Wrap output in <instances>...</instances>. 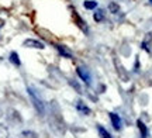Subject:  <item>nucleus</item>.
Segmentation results:
<instances>
[{
  "label": "nucleus",
  "mask_w": 152,
  "mask_h": 138,
  "mask_svg": "<svg viewBox=\"0 0 152 138\" xmlns=\"http://www.w3.org/2000/svg\"><path fill=\"white\" fill-rule=\"evenodd\" d=\"M71 9V11H72V16H73V20H75V23H76V26L80 28L82 30V33H85L87 35L89 34V27H87V24H86V21L82 18L80 16H79V13L73 9V7H69Z\"/></svg>",
  "instance_id": "nucleus-3"
},
{
  "label": "nucleus",
  "mask_w": 152,
  "mask_h": 138,
  "mask_svg": "<svg viewBox=\"0 0 152 138\" xmlns=\"http://www.w3.org/2000/svg\"><path fill=\"white\" fill-rule=\"evenodd\" d=\"M20 138H38V135L34 131H23Z\"/></svg>",
  "instance_id": "nucleus-17"
},
{
  "label": "nucleus",
  "mask_w": 152,
  "mask_h": 138,
  "mask_svg": "<svg viewBox=\"0 0 152 138\" xmlns=\"http://www.w3.org/2000/svg\"><path fill=\"white\" fill-rule=\"evenodd\" d=\"M69 83H71L72 86H73V89H75L77 93L82 94V89H80V86H79V83H77V82H73V80H69Z\"/></svg>",
  "instance_id": "nucleus-18"
},
{
  "label": "nucleus",
  "mask_w": 152,
  "mask_h": 138,
  "mask_svg": "<svg viewBox=\"0 0 152 138\" xmlns=\"http://www.w3.org/2000/svg\"><path fill=\"white\" fill-rule=\"evenodd\" d=\"M9 59H10V62L11 64H14L16 66H20V65H21V61H20V58H18V54L14 52V51L10 54V58H9Z\"/></svg>",
  "instance_id": "nucleus-14"
},
{
  "label": "nucleus",
  "mask_w": 152,
  "mask_h": 138,
  "mask_svg": "<svg viewBox=\"0 0 152 138\" xmlns=\"http://www.w3.org/2000/svg\"><path fill=\"white\" fill-rule=\"evenodd\" d=\"M149 3H151V4H152V0H149Z\"/></svg>",
  "instance_id": "nucleus-21"
},
{
  "label": "nucleus",
  "mask_w": 152,
  "mask_h": 138,
  "mask_svg": "<svg viewBox=\"0 0 152 138\" xmlns=\"http://www.w3.org/2000/svg\"><path fill=\"white\" fill-rule=\"evenodd\" d=\"M109 10H110V13H113V14H118L121 9H120L118 3H115V1H110V4H109Z\"/></svg>",
  "instance_id": "nucleus-15"
},
{
  "label": "nucleus",
  "mask_w": 152,
  "mask_h": 138,
  "mask_svg": "<svg viewBox=\"0 0 152 138\" xmlns=\"http://www.w3.org/2000/svg\"><path fill=\"white\" fill-rule=\"evenodd\" d=\"M97 131H99V134H100L102 138H113V135H111L103 126H100V124H97Z\"/></svg>",
  "instance_id": "nucleus-12"
},
{
  "label": "nucleus",
  "mask_w": 152,
  "mask_h": 138,
  "mask_svg": "<svg viewBox=\"0 0 152 138\" xmlns=\"http://www.w3.org/2000/svg\"><path fill=\"white\" fill-rule=\"evenodd\" d=\"M55 48L58 50V52H59L62 56H65V58H69V59H72V52L68 50V48H65L64 45L56 44V45H55Z\"/></svg>",
  "instance_id": "nucleus-10"
},
{
  "label": "nucleus",
  "mask_w": 152,
  "mask_h": 138,
  "mask_svg": "<svg viewBox=\"0 0 152 138\" xmlns=\"http://www.w3.org/2000/svg\"><path fill=\"white\" fill-rule=\"evenodd\" d=\"M134 71L138 72L140 71V59H138V56H137V59H135V65H134Z\"/></svg>",
  "instance_id": "nucleus-19"
},
{
  "label": "nucleus",
  "mask_w": 152,
  "mask_h": 138,
  "mask_svg": "<svg viewBox=\"0 0 152 138\" xmlns=\"http://www.w3.org/2000/svg\"><path fill=\"white\" fill-rule=\"evenodd\" d=\"M113 62H114V66H115V71H117V75H118V77L121 79V80H123V82H127L130 77H128V73L125 72L124 66H123V64L120 62V59L117 58V56H114Z\"/></svg>",
  "instance_id": "nucleus-4"
},
{
  "label": "nucleus",
  "mask_w": 152,
  "mask_h": 138,
  "mask_svg": "<svg viewBox=\"0 0 152 138\" xmlns=\"http://www.w3.org/2000/svg\"><path fill=\"white\" fill-rule=\"evenodd\" d=\"M109 117H110V121L113 124V127L115 131H120L121 127H123V123H121V118L117 113H109Z\"/></svg>",
  "instance_id": "nucleus-7"
},
{
  "label": "nucleus",
  "mask_w": 152,
  "mask_h": 138,
  "mask_svg": "<svg viewBox=\"0 0 152 138\" xmlns=\"http://www.w3.org/2000/svg\"><path fill=\"white\" fill-rule=\"evenodd\" d=\"M93 18H94V21L96 23H102L104 20V10H102V9L96 10L94 11V14H93Z\"/></svg>",
  "instance_id": "nucleus-13"
},
{
  "label": "nucleus",
  "mask_w": 152,
  "mask_h": 138,
  "mask_svg": "<svg viewBox=\"0 0 152 138\" xmlns=\"http://www.w3.org/2000/svg\"><path fill=\"white\" fill-rule=\"evenodd\" d=\"M137 126L140 128V133H141V138H148V127L145 126V123L142 120H137Z\"/></svg>",
  "instance_id": "nucleus-11"
},
{
  "label": "nucleus",
  "mask_w": 152,
  "mask_h": 138,
  "mask_svg": "<svg viewBox=\"0 0 152 138\" xmlns=\"http://www.w3.org/2000/svg\"><path fill=\"white\" fill-rule=\"evenodd\" d=\"M28 94H30V99H31V103L34 104V107H35V110H37V113L39 114V116H44L45 114V107H44V103H42V99L38 96L37 90L34 88H28Z\"/></svg>",
  "instance_id": "nucleus-2"
},
{
  "label": "nucleus",
  "mask_w": 152,
  "mask_h": 138,
  "mask_svg": "<svg viewBox=\"0 0 152 138\" xmlns=\"http://www.w3.org/2000/svg\"><path fill=\"white\" fill-rule=\"evenodd\" d=\"M141 48L145 52H148V54L152 51V33L145 34V37H144V39L141 42Z\"/></svg>",
  "instance_id": "nucleus-6"
},
{
  "label": "nucleus",
  "mask_w": 152,
  "mask_h": 138,
  "mask_svg": "<svg viewBox=\"0 0 152 138\" xmlns=\"http://www.w3.org/2000/svg\"><path fill=\"white\" fill-rule=\"evenodd\" d=\"M76 110L79 111L80 114H83V116H89V114L92 113V110H90V109H89V107H87L82 100H79V101L76 103Z\"/></svg>",
  "instance_id": "nucleus-9"
},
{
  "label": "nucleus",
  "mask_w": 152,
  "mask_h": 138,
  "mask_svg": "<svg viewBox=\"0 0 152 138\" xmlns=\"http://www.w3.org/2000/svg\"><path fill=\"white\" fill-rule=\"evenodd\" d=\"M51 127H52V130H54L55 133L58 134V135H64L65 134V123H64V120H62V117H61L59 113H54V110L51 111Z\"/></svg>",
  "instance_id": "nucleus-1"
},
{
  "label": "nucleus",
  "mask_w": 152,
  "mask_h": 138,
  "mask_svg": "<svg viewBox=\"0 0 152 138\" xmlns=\"http://www.w3.org/2000/svg\"><path fill=\"white\" fill-rule=\"evenodd\" d=\"M83 6H85V9H87V10H94L97 7V1H94V0H86V1H83Z\"/></svg>",
  "instance_id": "nucleus-16"
},
{
  "label": "nucleus",
  "mask_w": 152,
  "mask_h": 138,
  "mask_svg": "<svg viewBox=\"0 0 152 138\" xmlns=\"http://www.w3.org/2000/svg\"><path fill=\"white\" fill-rule=\"evenodd\" d=\"M3 26H4V20H3V18H0V28L3 27Z\"/></svg>",
  "instance_id": "nucleus-20"
},
{
  "label": "nucleus",
  "mask_w": 152,
  "mask_h": 138,
  "mask_svg": "<svg viewBox=\"0 0 152 138\" xmlns=\"http://www.w3.org/2000/svg\"><path fill=\"white\" fill-rule=\"evenodd\" d=\"M76 73H77V76L80 77L86 85H90V83H92V75H90V72L87 71L85 66H77L76 68Z\"/></svg>",
  "instance_id": "nucleus-5"
},
{
  "label": "nucleus",
  "mask_w": 152,
  "mask_h": 138,
  "mask_svg": "<svg viewBox=\"0 0 152 138\" xmlns=\"http://www.w3.org/2000/svg\"><path fill=\"white\" fill-rule=\"evenodd\" d=\"M23 45H24V47H27V48H37V50H44V48H45L44 42L37 41V39H31V38L26 39V41L23 42Z\"/></svg>",
  "instance_id": "nucleus-8"
}]
</instances>
